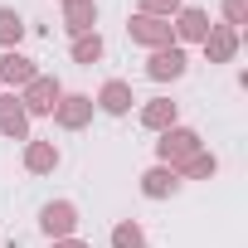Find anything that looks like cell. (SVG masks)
I'll list each match as a JSON object with an SVG mask.
<instances>
[{"label":"cell","mask_w":248,"mask_h":248,"mask_svg":"<svg viewBox=\"0 0 248 248\" xmlns=\"http://www.w3.org/2000/svg\"><path fill=\"white\" fill-rule=\"evenodd\" d=\"M137 39H166V30L156 20H137Z\"/></svg>","instance_id":"7c38bea8"},{"label":"cell","mask_w":248,"mask_h":248,"mask_svg":"<svg viewBox=\"0 0 248 248\" xmlns=\"http://www.w3.org/2000/svg\"><path fill=\"white\" fill-rule=\"evenodd\" d=\"M229 49H233V34H214L209 39V54L214 59H229Z\"/></svg>","instance_id":"4fadbf2b"},{"label":"cell","mask_w":248,"mask_h":248,"mask_svg":"<svg viewBox=\"0 0 248 248\" xmlns=\"http://www.w3.org/2000/svg\"><path fill=\"white\" fill-rule=\"evenodd\" d=\"M97 54H102L97 39H83V44H78V59H97Z\"/></svg>","instance_id":"ac0fdd59"},{"label":"cell","mask_w":248,"mask_h":248,"mask_svg":"<svg viewBox=\"0 0 248 248\" xmlns=\"http://www.w3.org/2000/svg\"><path fill=\"white\" fill-rule=\"evenodd\" d=\"M68 248H78V243H68Z\"/></svg>","instance_id":"ffe728a7"},{"label":"cell","mask_w":248,"mask_h":248,"mask_svg":"<svg viewBox=\"0 0 248 248\" xmlns=\"http://www.w3.org/2000/svg\"><path fill=\"white\" fill-rule=\"evenodd\" d=\"M63 122H68V127H78V122H83V97H68V107H63Z\"/></svg>","instance_id":"5bb4252c"},{"label":"cell","mask_w":248,"mask_h":248,"mask_svg":"<svg viewBox=\"0 0 248 248\" xmlns=\"http://www.w3.org/2000/svg\"><path fill=\"white\" fill-rule=\"evenodd\" d=\"M0 78H10V83H25V78H30V59H15V54H10L5 63H0Z\"/></svg>","instance_id":"8992f818"},{"label":"cell","mask_w":248,"mask_h":248,"mask_svg":"<svg viewBox=\"0 0 248 248\" xmlns=\"http://www.w3.org/2000/svg\"><path fill=\"white\" fill-rule=\"evenodd\" d=\"M68 224H73V209H68V204H54V209L44 214V229H49V233H63Z\"/></svg>","instance_id":"5b68a950"},{"label":"cell","mask_w":248,"mask_h":248,"mask_svg":"<svg viewBox=\"0 0 248 248\" xmlns=\"http://www.w3.org/2000/svg\"><path fill=\"white\" fill-rule=\"evenodd\" d=\"M20 30H25V25H20V15H10V10H0V39L10 44V39H20Z\"/></svg>","instance_id":"30bf717a"},{"label":"cell","mask_w":248,"mask_h":248,"mask_svg":"<svg viewBox=\"0 0 248 248\" xmlns=\"http://www.w3.org/2000/svg\"><path fill=\"white\" fill-rule=\"evenodd\" d=\"M0 127H5L10 137H20V132H25V112H20L15 102H0Z\"/></svg>","instance_id":"277c9868"},{"label":"cell","mask_w":248,"mask_h":248,"mask_svg":"<svg viewBox=\"0 0 248 248\" xmlns=\"http://www.w3.org/2000/svg\"><path fill=\"white\" fill-rule=\"evenodd\" d=\"M229 20H233V25L243 20V0H229Z\"/></svg>","instance_id":"d6986e66"},{"label":"cell","mask_w":248,"mask_h":248,"mask_svg":"<svg viewBox=\"0 0 248 248\" xmlns=\"http://www.w3.org/2000/svg\"><path fill=\"white\" fill-rule=\"evenodd\" d=\"M175 73H185V54L180 49H161L151 59V78H175Z\"/></svg>","instance_id":"6da1fadb"},{"label":"cell","mask_w":248,"mask_h":248,"mask_svg":"<svg viewBox=\"0 0 248 248\" xmlns=\"http://www.w3.org/2000/svg\"><path fill=\"white\" fill-rule=\"evenodd\" d=\"M112 243H117V248H141V233H137V229H117Z\"/></svg>","instance_id":"8fae6325"},{"label":"cell","mask_w":248,"mask_h":248,"mask_svg":"<svg viewBox=\"0 0 248 248\" xmlns=\"http://www.w3.org/2000/svg\"><path fill=\"white\" fill-rule=\"evenodd\" d=\"M166 190H175V175H166V170H151V175H146V195H166Z\"/></svg>","instance_id":"9c48e42d"},{"label":"cell","mask_w":248,"mask_h":248,"mask_svg":"<svg viewBox=\"0 0 248 248\" xmlns=\"http://www.w3.org/2000/svg\"><path fill=\"white\" fill-rule=\"evenodd\" d=\"M102 107H107V112H127V88H122V83H107Z\"/></svg>","instance_id":"52a82bcc"},{"label":"cell","mask_w":248,"mask_h":248,"mask_svg":"<svg viewBox=\"0 0 248 248\" xmlns=\"http://www.w3.org/2000/svg\"><path fill=\"white\" fill-rule=\"evenodd\" d=\"M204 30H209V25H204V15H200V10H185V15H180V34H190V39H200Z\"/></svg>","instance_id":"ba28073f"},{"label":"cell","mask_w":248,"mask_h":248,"mask_svg":"<svg viewBox=\"0 0 248 248\" xmlns=\"http://www.w3.org/2000/svg\"><path fill=\"white\" fill-rule=\"evenodd\" d=\"M68 20H73V30H83V25L93 20V10H88V5H68Z\"/></svg>","instance_id":"2e32d148"},{"label":"cell","mask_w":248,"mask_h":248,"mask_svg":"<svg viewBox=\"0 0 248 248\" xmlns=\"http://www.w3.org/2000/svg\"><path fill=\"white\" fill-rule=\"evenodd\" d=\"M54 97H59V88H54L49 78H39V83L30 88V107H34V112H49V107H54Z\"/></svg>","instance_id":"3957f363"},{"label":"cell","mask_w":248,"mask_h":248,"mask_svg":"<svg viewBox=\"0 0 248 248\" xmlns=\"http://www.w3.org/2000/svg\"><path fill=\"white\" fill-rule=\"evenodd\" d=\"M166 117H170V107H166V102H156V107L146 112V122H151V127H166Z\"/></svg>","instance_id":"e0dca14e"},{"label":"cell","mask_w":248,"mask_h":248,"mask_svg":"<svg viewBox=\"0 0 248 248\" xmlns=\"http://www.w3.org/2000/svg\"><path fill=\"white\" fill-rule=\"evenodd\" d=\"M195 151V132H170L166 141H161V156L170 161V156H190Z\"/></svg>","instance_id":"7a4b0ae2"},{"label":"cell","mask_w":248,"mask_h":248,"mask_svg":"<svg viewBox=\"0 0 248 248\" xmlns=\"http://www.w3.org/2000/svg\"><path fill=\"white\" fill-rule=\"evenodd\" d=\"M30 166H34V170L54 166V151H49V146H34V151H30Z\"/></svg>","instance_id":"9a60e30c"}]
</instances>
